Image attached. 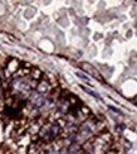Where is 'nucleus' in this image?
Returning a JSON list of instances; mask_svg holds the SVG:
<instances>
[{
  "instance_id": "obj_1",
  "label": "nucleus",
  "mask_w": 137,
  "mask_h": 154,
  "mask_svg": "<svg viewBox=\"0 0 137 154\" xmlns=\"http://www.w3.org/2000/svg\"><path fill=\"white\" fill-rule=\"evenodd\" d=\"M82 87V90L83 91H86L87 94H89L91 96H93V97H96V99H98V100H101V96L97 94V92H94V91H92V90H89V88H87V87H84V86H81Z\"/></svg>"
},
{
  "instance_id": "obj_2",
  "label": "nucleus",
  "mask_w": 137,
  "mask_h": 154,
  "mask_svg": "<svg viewBox=\"0 0 137 154\" xmlns=\"http://www.w3.org/2000/svg\"><path fill=\"white\" fill-rule=\"evenodd\" d=\"M77 76H78V77H81V79H84V80H88V77H86V76H84V75H82L81 72H77Z\"/></svg>"
}]
</instances>
